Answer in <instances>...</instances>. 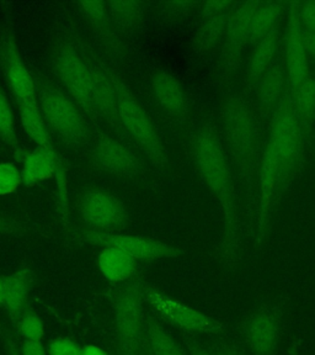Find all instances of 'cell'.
Listing matches in <instances>:
<instances>
[{
    "label": "cell",
    "instance_id": "obj_21",
    "mask_svg": "<svg viewBox=\"0 0 315 355\" xmlns=\"http://www.w3.org/2000/svg\"><path fill=\"white\" fill-rule=\"evenodd\" d=\"M287 89L285 62L283 58L278 57L256 85V95L261 110L273 114Z\"/></svg>",
    "mask_w": 315,
    "mask_h": 355
},
{
    "label": "cell",
    "instance_id": "obj_41",
    "mask_svg": "<svg viewBox=\"0 0 315 355\" xmlns=\"http://www.w3.org/2000/svg\"><path fill=\"white\" fill-rule=\"evenodd\" d=\"M305 42L308 55L315 57V33L305 31Z\"/></svg>",
    "mask_w": 315,
    "mask_h": 355
},
{
    "label": "cell",
    "instance_id": "obj_32",
    "mask_svg": "<svg viewBox=\"0 0 315 355\" xmlns=\"http://www.w3.org/2000/svg\"><path fill=\"white\" fill-rule=\"evenodd\" d=\"M22 184L21 169L15 163H0V196L14 194Z\"/></svg>",
    "mask_w": 315,
    "mask_h": 355
},
{
    "label": "cell",
    "instance_id": "obj_4",
    "mask_svg": "<svg viewBox=\"0 0 315 355\" xmlns=\"http://www.w3.org/2000/svg\"><path fill=\"white\" fill-rule=\"evenodd\" d=\"M145 283L133 277L114 296L117 355H139L145 344Z\"/></svg>",
    "mask_w": 315,
    "mask_h": 355
},
{
    "label": "cell",
    "instance_id": "obj_24",
    "mask_svg": "<svg viewBox=\"0 0 315 355\" xmlns=\"http://www.w3.org/2000/svg\"><path fill=\"white\" fill-rule=\"evenodd\" d=\"M20 121L25 132L33 139L36 146H52L48 128L44 121L42 111L39 109L37 96L33 99L19 101Z\"/></svg>",
    "mask_w": 315,
    "mask_h": 355
},
{
    "label": "cell",
    "instance_id": "obj_39",
    "mask_svg": "<svg viewBox=\"0 0 315 355\" xmlns=\"http://www.w3.org/2000/svg\"><path fill=\"white\" fill-rule=\"evenodd\" d=\"M192 6H194L192 3L179 1V3H166L163 6L165 8L166 12H169L172 15H180V14H183V12L190 10V8Z\"/></svg>",
    "mask_w": 315,
    "mask_h": 355
},
{
    "label": "cell",
    "instance_id": "obj_12",
    "mask_svg": "<svg viewBox=\"0 0 315 355\" xmlns=\"http://www.w3.org/2000/svg\"><path fill=\"white\" fill-rule=\"evenodd\" d=\"M282 316L277 307L262 306L242 326V334L253 355H275L281 338Z\"/></svg>",
    "mask_w": 315,
    "mask_h": 355
},
{
    "label": "cell",
    "instance_id": "obj_3",
    "mask_svg": "<svg viewBox=\"0 0 315 355\" xmlns=\"http://www.w3.org/2000/svg\"><path fill=\"white\" fill-rule=\"evenodd\" d=\"M307 139L308 136L294 109L292 95L287 89L272 114L270 136L267 141L273 147L280 161L282 193L294 182L297 174Z\"/></svg>",
    "mask_w": 315,
    "mask_h": 355
},
{
    "label": "cell",
    "instance_id": "obj_23",
    "mask_svg": "<svg viewBox=\"0 0 315 355\" xmlns=\"http://www.w3.org/2000/svg\"><path fill=\"white\" fill-rule=\"evenodd\" d=\"M278 28H276L270 35H267L265 39L255 44L246 68L249 85L256 87L266 71L275 62V55L278 50Z\"/></svg>",
    "mask_w": 315,
    "mask_h": 355
},
{
    "label": "cell",
    "instance_id": "obj_33",
    "mask_svg": "<svg viewBox=\"0 0 315 355\" xmlns=\"http://www.w3.org/2000/svg\"><path fill=\"white\" fill-rule=\"evenodd\" d=\"M48 355H82V345L72 339L60 338L52 339L48 347Z\"/></svg>",
    "mask_w": 315,
    "mask_h": 355
},
{
    "label": "cell",
    "instance_id": "obj_26",
    "mask_svg": "<svg viewBox=\"0 0 315 355\" xmlns=\"http://www.w3.org/2000/svg\"><path fill=\"white\" fill-rule=\"evenodd\" d=\"M145 348L152 355H188V350L183 349L152 315L147 316L145 321Z\"/></svg>",
    "mask_w": 315,
    "mask_h": 355
},
{
    "label": "cell",
    "instance_id": "obj_5",
    "mask_svg": "<svg viewBox=\"0 0 315 355\" xmlns=\"http://www.w3.org/2000/svg\"><path fill=\"white\" fill-rule=\"evenodd\" d=\"M111 77L116 88L118 117L123 131L132 137L155 166L163 168L168 162V155L150 115L121 78L112 72Z\"/></svg>",
    "mask_w": 315,
    "mask_h": 355
},
{
    "label": "cell",
    "instance_id": "obj_13",
    "mask_svg": "<svg viewBox=\"0 0 315 355\" xmlns=\"http://www.w3.org/2000/svg\"><path fill=\"white\" fill-rule=\"evenodd\" d=\"M260 1L235 3L228 20L226 30V46L223 55V73L224 79L232 77L238 68L239 60L243 49L249 44L250 26L255 10Z\"/></svg>",
    "mask_w": 315,
    "mask_h": 355
},
{
    "label": "cell",
    "instance_id": "obj_9",
    "mask_svg": "<svg viewBox=\"0 0 315 355\" xmlns=\"http://www.w3.org/2000/svg\"><path fill=\"white\" fill-rule=\"evenodd\" d=\"M78 239L90 245L114 247L131 255L136 261H159L175 259L185 254V252L175 245L165 243L159 239L143 236H131L120 233L98 232L85 230L78 234Z\"/></svg>",
    "mask_w": 315,
    "mask_h": 355
},
{
    "label": "cell",
    "instance_id": "obj_1",
    "mask_svg": "<svg viewBox=\"0 0 315 355\" xmlns=\"http://www.w3.org/2000/svg\"><path fill=\"white\" fill-rule=\"evenodd\" d=\"M191 150L199 175L221 206L224 220L222 257L228 266H233L237 261L240 244L239 217L232 172L224 146L215 128L204 126L192 135Z\"/></svg>",
    "mask_w": 315,
    "mask_h": 355
},
{
    "label": "cell",
    "instance_id": "obj_28",
    "mask_svg": "<svg viewBox=\"0 0 315 355\" xmlns=\"http://www.w3.org/2000/svg\"><path fill=\"white\" fill-rule=\"evenodd\" d=\"M291 95L299 120L309 137L315 122V76H308Z\"/></svg>",
    "mask_w": 315,
    "mask_h": 355
},
{
    "label": "cell",
    "instance_id": "obj_30",
    "mask_svg": "<svg viewBox=\"0 0 315 355\" xmlns=\"http://www.w3.org/2000/svg\"><path fill=\"white\" fill-rule=\"evenodd\" d=\"M0 139L6 142V144L15 152L17 157L24 158L26 155L24 153L21 146L19 144L12 109L6 93L3 92L1 85H0Z\"/></svg>",
    "mask_w": 315,
    "mask_h": 355
},
{
    "label": "cell",
    "instance_id": "obj_31",
    "mask_svg": "<svg viewBox=\"0 0 315 355\" xmlns=\"http://www.w3.org/2000/svg\"><path fill=\"white\" fill-rule=\"evenodd\" d=\"M17 331L22 340L42 342L44 337V323L35 312H25L17 323Z\"/></svg>",
    "mask_w": 315,
    "mask_h": 355
},
{
    "label": "cell",
    "instance_id": "obj_36",
    "mask_svg": "<svg viewBox=\"0 0 315 355\" xmlns=\"http://www.w3.org/2000/svg\"><path fill=\"white\" fill-rule=\"evenodd\" d=\"M25 225L17 218L1 216L0 215V234H12L20 233L25 230Z\"/></svg>",
    "mask_w": 315,
    "mask_h": 355
},
{
    "label": "cell",
    "instance_id": "obj_42",
    "mask_svg": "<svg viewBox=\"0 0 315 355\" xmlns=\"http://www.w3.org/2000/svg\"><path fill=\"white\" fill-rule=\"evenodd\" d=\"M4 302V284H3V277H0V306Z\"/></svg>",
    "mask_w": 315,
    "mask_h": 355
},
{
    "label": "cell",
    "instance_id": "obj_2",
    "mask_svg": "<svg viewBox=\"0 0 315 355\" xmlns=\"http://www.w3.org/2000/svg\"><path fill=\"white\" fill-rule=\"evenodd\" d=\"M222 122L227 139L228 150L233 161L238 166L239 174L243 178L248 190L250 220L254 218V188L256 168L259 161L258 126L254 114L246 100L238 94L229 96L222 110Z\"/></svg>",
    "mask_w": 315,
    "mask_h": 355
},
{
    "label": "cell",
    "instance_id": "obj_20",
    "mask_svg": "<svg viewBox=\"0 0 315 355\" xmlns=\"http://www.w3.org/2000/svg\"><path fill=\"white\" fill-rule=\"evenodd\" d=\"M150 85L158 104L174 117H183L188 112V96L177 78L165 71H156Z\"/></svg>",
    "mask_w": 315,
    "mask_h": 355
},
{
    "label": "cell",
    "instance_id": "obj_14",
    "mask_svg": "<svg viewBox=\"0 0 315 355\" xmlns=\"http://www.w3.org/2000/svg\"><path fill=\"white\" fill-rule=\"evenodd\" d=\"M0 63L17 103L36 98V82L22 61L17 41L11 33L0 36Z\"/></svg>",
    "mask_w": 315,
    "mask_h": 355
},
{
    "label": "cell",
    "instance_id": "obj_19",
    "mask_svg": "<svg viewBox=\"0 0 315 355\" xmlns=\"http://www.w3.org/2000/svg\"><path fill=\"white\" fill-rule=\"evenodd\" d=\"M35 283V272L30 268H22L17 272L3 277L4 284V302L8 315L12 323L26 312L28 297Z\"/></svg>",
    "mask_w": 315,
    "mask_h": 355
},
{
    "label": "cell",
    "instance_id": "obj_37",
    "mask_svg": "<svg viewBox=\"0 0 315 355\" xmlns=\"http://www.w3.org/2000/svg\"><path fill=\"white\" fill-rule=\"evenodd\" d=\"M19 350L21 355H48V350L42 342L36 340H22V343L19 345Z\"/></svg>",
    "mask_w": 315,
    "mask_h": 355
},
{
    "label": "cell",
    "instance_id": "obj_10",
    "mask_svg": "<svg viewBox=\"0 0 315 355\" xmlns=\"http://www.w3.org/2000/svg\"><path fill=\"white\" fill-rule=\"evenodd\" d=\"M78 210L89 230L114 233L128 221L127 209L121 200L105 190L85 191L78 202Z\"/></svg>",
    "mask_w": 315,
    "mask_h": 355
},
{
    "label": "cell",
    "instance_id": "obj_40",
    "mask_svg": "<svg viewBox=\"0 0 315 355\" xmlns=\"http://www.w3.org/2000/svg\"><path fill=\"white\" fill-rule=\"evenodd\" d=\"M82 355H109V353L96 344H85L82 347Z\"/></svg>",
    "mask_w": 315,
    "mask_h": 355
},
{
    "label": "cell",
    "instance_id": "obj_29",
    "mask_svg": "<svg viewBox=\"0 0 315 355\" xmlns=\"http://www.w3.org/2000/svg\"><path fill=\"white\" fill-rule=\"evenodd\" d=\"M106 6H107L111 20L118 28H134L143 17V4L138 1L114 0V1L106 3Z\"/></svg>",
    "mask_w": 315,
    "mask_h": 355
},
{
    "label": "cell",
    "instance_id": "obj_38",
    "mask_svg": "<svg viewBox=\"0 0 315 355\" xmlns=\"http://www.w3.org/2000/svg\"><path fill=\"white\" fill-rule=\"evenodd\" d=\"M210 352L212 355H243L235 345L229 343L217 344L210 347Z\"/></svg>",
    "mask_w": 315,
    "mask_h": 355
},
{
    "label": "cell",
    "instance_id": "obj_17",
    "mask_svg": "<svg viewBox=\"0 0 315 355\" xmlns=\"http://www.w3.org/2000/svg\"><path fill=\"white\" fill-rule=\"evenodd\" d=\"M22 184L33 187L55 177L57 180L66 179V169L53 146H37L22 158Z\"/></svg>",
    "mask_w": 315,
    "mask_h": 355
},
{
    "label": "cell",
    "instance_id": "obj_25",
    "mask_svg": "<svg viewBox=\"0 0 315 355\" xmlns=\"http://www.w3.org/2000/svg\"><path fill=\"white\" fill-rule=\"evenodd\" d=\"M285 6L277 1L260 3L256 8L250 26L249 44L255 46L267 35L278 28V21L282 17Z\"/></svg>",
    "mask_w": 315,
    "mask_h": 355
},
{
    "label": "cell",
    "instance_id": "obj_8",
    "mask_svg": "<svg viewBox=\"0 0 315 355\" xmlns=\"http://www.w3.org/2000/svg\"><path fill=\"white\" fill-rule=\"evenodd\" d=\"M145 304L156 315L185 332L218 334L224 329V324L216 318L172 299V296L161 293L158 288L148 284H145Z\"/></svg>",
    "mask_w": 315,
    "mask_h": 355
},
{
    "label": "cell",
    "instance_id": "obj_34",
    "mask_svg": "<svg viewBox=\"0 0 315 355\" xmlns=\"http://www.w3.org/2000/svg\"><path fill=\"white\" fill-rule=\"evenodd\" d=\"M299 15L305 33H315V1L300 3Z\"/></svg>",
    "mask_w": 315,
    "mask_h": 355
},
{
    "label": "cell",
    "instance_id": "obj_15",
    "mask_svg": "<svg viewBox=\"0 0 315 355\" xmlns=\"http://www.w3.org/2000/svg\"><path fill=\"white\" fill-rule=\"evenodd\" d=\"M91 158L95 166L117 177H137L143 171V166L132 150L106 135H101L96 139Z\"/></svg>",
    "mask_w": 315,
    "mask_h": 355
},
{
    "label": "cell",
    "instance_id": "obj_22",
    "mask_svg": "<svg viewBox=\"0 0 315 355\" xmlns=\"http://www.w3.org/2000/svg\"><path fill=\"white\" fill-rule=\"evenodd\" d=\"M98 266L101 275L112 284L127 283L136 277L138 272V263L125 252L104 247L98 257Z\"/></svg>",
    "mask_w": 315,
    "mask_h": 355
},
{
    "label": "cell",
    "instance_id": "obj_27",
    "mask_svg": "<svg viewBox=\"0 0 315 355\" xmlns=\"http://www.w3.org/2000/svg\"><path fill=\"white\" fill-rule=\"evenodd\" d=\"M79 10L82 11L84 17L88 19L95 31L99 33L102 39L105 40L106 44L111 46L112 50H117L118 41H117L112 25L114 22L111 20L106 3L102 1H80L78 3Z\"/></svg>",
    "mask_w": 315,
    "mask_h": 355
},
{
    "label": "cell",
    "instance_id": "obj_35",
    "mask_svg": "<svg viewBox=\"0 0 315 355\" xmlns=\"http://www.w3.org/2000/svg\"><path fill=\"white\" fill-rule=\"evenodd\" d=\"M0 337L4 344V349H6V355H21L19 350L17 340L14 338L12 333L9 331V328H6L4 324L0 323Z\"/></svg>",
    "mask_w": 315,
    "mask_h": 355
},
{
    "label": "cell",
    "instance_id": "obj_43",
    "mask_svg": "<svg viewBox=\"0 0 315 355\" xmlns=\"http://www.w3.org/2000/svg\"><path fill=\"white\" fill-rule=\"evenodd\" d=\"M139 355H152L150 354V350L147 349V348H145V344H144V348H143V350H142V353H141V354Z\"/></svg>",
    "mask_w": 315,
    "mask_h": 355
},
{
    "label": "cell",
    "instance_id": "obj_7",
    "mask_svg": "<svg viewBox=\"0 0 315 355\" xmlns=\"http://www.w3.org/2000/svg\"><path fill=\"white\" fill-rule=\"evenodd\" d=\"M53 68L69 98L80 110L98 116L95 110L93 78L88 58L71 41H61L53 52Z\"/></svg>",
    "mask_w": 315,
    "mask_h": 355
},
{
    "label": "cell",
    "instance_id": "obj_11",
    "mask_svg": "<svg viewBox=\"0 0 315 355\" xmlns=\"http://www.w3.org/2000/svg\"><path fill=\"white\" fill-rule=\"evenodd\" d=\"M300 3L288 4L287 26L285 33L283 62L287 74L288 92L292 94L309 76L308 52L305 47V30L299 15Z\"/></svg>",
    "mask_w": 315,
    "mask_h": 355
},
{
    "label": "cell",
    "instance_id": "obj_16",
    "mask_svg": "<svg viewBox=\"0 0 315 355\" xmlns=\"http://www.w3.org/2000/svg\"><path fill=\"white\" fill-rule=\"evenodd\" d=\"M93 78L94 104L96 115L102 117L111 128L116 131L120 137L127 136L120 122L117 107V93L115 84L111 77V71L94 57H87Z\"/></svg>",
    "mask_w": 315,
    "mask_h": 355
},
{
    "label": "cell",
    "instance_id": "obj_6",
    "mask_svg": "<svg viewBox=\"0 0 315 355\" xmlns=\"http://www.w3.org/2000/svg\"><path fill=\"white\" fill-rule=\"evenodd\" d=\"M36 96L47 128L71 146L79 147L88 142V125L69 96L44 80L36 83Z\"/></svg>",
    "mask_w": 315,
    "mask_h": 355
},
{
    "label": "cell",
    "instance_id": "obj_18",
    "mask_svg": "<svg viewBox=\"0 0 315 355\" xmlns=\"http://www.w3.org/2000/svg\"><path fill=\"white\" fill-rule=\"evenodd\" d=\"M233 1H207L202 8V26L196 44L199 51H208L226 35L228 20L232 12Z\"/></svg>",
    "mask_w": 315,
    "mask_h": 355
}]
</instances>
